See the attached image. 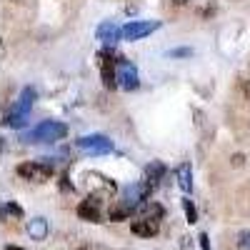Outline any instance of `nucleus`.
I'll use <instances>...</instances> for the list:
<instances>
[{"mask_svg": "<svg viewBox=\"0 0 250 250\" xmlns=\"http://www.w3.org/2000/svg\"><path fill=\"white\" fill-rule=\"evenodd\" d=\"M120 35H123V28H118L115 23H103L98 28V40H103V43H108V45L120 40Z\"/></svg>", "mask_w": 250, "mask_h": 250, "instance_id": "9b49d317", "label": "nucleus"}, {"mask_svg": "<svg viewBox=\"0 0 250 250\" xmlns=\"http://www.w3.org/2000/svg\"><path fill=\"white\" fill-rule=\"evenodd\" d=\"M78 215H80L83 220L100 223V200H98V195H88L85 200H80V205H78Z\"/></svg>", "mask_w": 250, "mask_h": 250, "instance_id": "1a4fd4ad", "label": "nucleus"}, {"mask_svg": "<svg viewBox=\"0 0 250 250\" xmlns=\"http://www.w3.org/2000/svg\"><path fill=\"white\" fill-rule=\"evenodd\" d=\"M78 148L83 153H90V155H100V153H110L113 150V143L105 135H83L78 140Z\"/></svg>", "mask_w": 250, "mask_h": 250, "instance_id": "20e7f679", "label": "nucleus"}, {"mask_svg": "<svg viewBox=\"0 0 250 250\" xmlns=\"http://www.w3.org/2000/svg\"><path fill=\"white\" fill-rule=\"evenodd\" d=\"M3 218H13V220H23V210H20V205H15V203H8V205H3Z\"/></svg>", "mask_w": 250, "mask_h": 250, "instance_id": "2eb2a0df", "label": "nucleus"}, {"mask_svg": "<svg viewBox=\"0 0 250 250\" xmlns=\"http://www.w3.org/2000/svg\"><path fill=\"white\" fill-rule=\"evenodd\" d=\"M98 65H100V73H103V85L105 88H118V78H115V68H118V60H113V55L105 50L98 55Z\"/></svg>", "mask_w": 250, "mask_h": 250, "instance_id": "6e6552de", "label": "nucleus"}, {"mask_svg": "<svg viewBox=\"0 0 250 250\" xmlns=\"http://www.w3.org/2000/svg\"><path fill=\"white\" fill-rule=\"evenodd\" d=\"M115 78H118V88L123 90H135L138 88V70L135 65H130L128 60H118V68H115Z\"/></svg>", "mask_w": 250, "mask_h": 250, "instance_id": "39448f33", "label": "nucleus"}, {"mask_svg": "<svg viewBox=\"0 0 250 250\" xmlns=\"http://www.w3.org/2000/svg\"><path fill=\"white\" fill-rule=\"evenodd\" d=\"M158 28H160L158 20H133V23H128V25L123 28V38L125 40H140V38L150 35Z\"/></svg>", "mask_w": 250, "mask_h": 250, "instance_id": "0eeeda50", "label": "nucleus"}, {"mask_svg": "<svg viewBox=\"0 0 250 250\" xmlns=\"http://www.w3.org/2000/svg\"><path fill=\"white\" fill-rule=\"evenodd\" d=\"M130 230L135 233V235H140V238H153V235H158V230H160V220H153V218H140V220H135L133 225H130Z\"/></svg>", "mask_w": 250, "mask_h": 250, "instance_id": "9d476101", "label": "nucleus"}, {"mask_svg": "<svg viewBox=\"0 0 250 250\" xmlns=\"http://www.w3.org/2000/svg\"><path fill=\"white\" fill-rule=\"evenodd\" d=\"M163 175H165V168H163V163H150L148 165V170H145V183H148L150 188H155L160 180H163Z\"/></svg>", "mask_w": 250, "mask_h": 250, "instance_id": "4468645a", "label": "nucleus"}, {"mask_svg": "<svg viewBox=\"0 0 250 250\" xmlns=\"http://www.w3.org/2000/svg\"><path fill=\"white\" fill-rule=\"evenodd\" d=\"M33 100H35V90L25 88L23 93H20L18 103L10 108V113L5 115V125H10V128H23V125L28 123V113H30Z\"/></svg>", "mask_w": 250, "mask_h": 250, "instance_id": "f03ea898", "label": "nucleus"}, {"mask_svg": "<svg viewBox=\"0 0 250 250\" xmlns=\"http://www.w3.org/2000/svg\"><path fill=\"white\" fill-rule=\"evenodd\" d=\"M200 248L203 250H210V245H208V235H200Z\"/></svg>", "mask_w": 250, "mask_h": 250, "instance_id": "aec40b11", "label": "nucleus"}, {"mask_svg": "<svg viewBox=\"0 0 250 250\" xmlns=\"http://www.w3.org/2000/svg\"><path fill=\"white\" fill-rule=\"evenodd\" d=\"M168 3H173V5L183 8V5H188V3H190V0H168Z\"/></svg>", "mask_w": 250, "mask_h": 250, "instance_id": "412c9836", "label": "nucleus"}, {"mask_svg": "<svg viewBox=\"0 0 250 250\" xmlns=\"http://www.w3.org/2000/svg\"><path fill=\"white\" fill-rule=\"evenodd\" d=\"M78 250H88V248H78Z\"/></svg>", "mask_w": 250, "mask_h": 250, "instance_id": "5701e85b", "label": "nucleus"}, {"mask_svg": "<svg viewBox=\"0 0 250 250\" xmlns=\"http://www.w3.org/2000/svg\"><path fill=\"white\" fill-rule=\"evenodd\" d=\"M8 250H25V248H18V245H8Z\"/></svg>", "mask_w": 250, "mask_h": 250, "instance_id": "4be33fe9", "label": "nucleus"}, {"mask_svg": "<svg viewBox=\"0 0 250 250\" xmlns=\"http://www.w3.org/2000/svg\"><path fill=\"white\" fill-rule=\"evenodd\" d=\"M183 210H185V215H188V223H195V220H198V210H195V205H193L190 200H183Z\"/></svg>", "mask_w": 250, "mask_h": 250, "instance_id": "f3484780", "label": "nucleus"}, {"mask_svg": "<svg viewBox=\"0 0 250 250\" xmlns=\"http://www.w3.org/2000/svg\"><path fill=\"white\" fill-rule=\"evenodd\" d=\"M28 235H30L33 240H45V238H48V223H45L43 218H33V220L28 223Z\"/></svg>", "mask_w": 250, "mask_h": 250, "instance_id": "f8f14e48", "label": "nucleus"}, {"mask_svg": "<svg viewBox=\"0 0 250 250\" xmlns=\"http://www.w3.org/2000/svg\"><path fill=\"white\" fill-rule=\"evenodd\" d=\"M238 250H250V230H243L238 235Z\"/></svg>", "mask_w": 250, "mask_h": 250, "instance_id": "a211bd4d", "label": "nucleus"}, {"mask_svg": "<svg viewBox=\"0 0 250 250\" xmlns=\"http://www.w3.org/2000/svg\"><path fill=\"white\" fill-rule=\"evenodd\" d=\"M68 133V128L58 120H43L40 125H35V128L25 135L28 143H55V140H62Z\"/></svg>", "mask_w": 250, "mask_h": 250, "instance_id": "f257e3e1", "label": "nucleus"}, {"mask_svg": "<svg viewBox=\"0 0 250 250\" xmlns=\"http://www.w3.org/2000/svg\"><path fill=\"white\" fill-rule=\"evenodd\" d=\"M153 190V188L148 185V183H135V185H130L128 190H125V195H123V205L128 208V210H135V208H140L145 200H148V193Z\"/></svg>", "mask_w": 250, "mask_h": 250, "instance_id": "423d86ee", "label": "nucleus"}, {"mask_svg": "<svg viewBox=\"0 0 250 250\" xmlns=\"http://www.w3.org/2000/svg\"><path fill=\"white\" fill-rule=\"evenodd\" d=\"M175 178H178V185L183 188L185 193H190V188H193V175H190V165L183 163L178 165V170H175Z\"/></svg>", "mask_w": 250, "mask_h": 250, "instance_id": "ddd939ff", "label": "nucleus"}, {"mask_svg": "<svg viewBox=\"0 0 250 250\" xmlns=\"http://www.w3.org/2000/svg\"><path fill=\"white\" fill-rule=\"evenodd\" d=\"M243 95L250 100V78H248V80H243Z\"/></svg>", "mask_w": 250, "mask_h": 250, "instance_id": "6ab92c4d", "label": "nucleus"}, {"mask_svg": "<svg viewBox=\"0 0 250 250\" xmlns=\"http://www.w3.org/2000/svg\"><path fill=\"white\" fill-rule=\"evenodd\" d=\"M18 175L30 183H48L53 175V165L43 163V160H30V163L18 165Z\"/></svg>", "mask_w": 250, "mask_h": 250, "instance_id": "7ed1b4c3", "label": "nucleus"}, {"mask_svg": "<svg viewBox=\"0 0 250 250\" xmlns=\"http://www.w3.org/2000/svg\"><path fill=\"white\" fill-rule=\"evenodd\" d=\"M108 218L113 220V223H120V220H128L130 218V210L125 205H118V208H113V210L108 213Z\"/></svg>", "mask_w": 250, "mask_h": 250, "instance_id": "dca6fc26", "label": "nucleus"}]
</instances>
